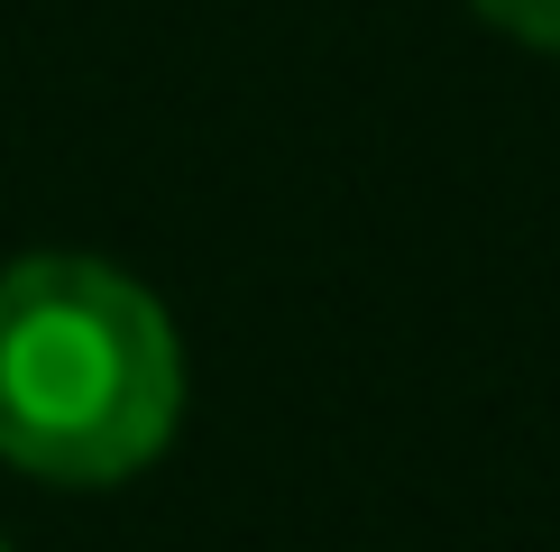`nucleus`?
<instances>
[{
    "label": "nucleus",
    "instance_id": "nucleus-1",
    "mask_svg": "<svg viewBox=\"0 0 560 552\" xmlns=\"http://www.w3.org/2000/svg\"><path fill=\"white\" fill-rule=\"evenodd\" d=\"M184 424V341L138 276L37 249L0 267V460L56 488L138 479Z\"/></svg>",
    "mask_w": 560,
    "mask_h": 552
},
{
    "label": "nucleus",
    "instance_id": "nucleus-2",
    "mask_svg": "<svg viewBox=\"0 0 560 552\" xmlns=\"http://www.w3.org/2000/svg\"><path fill=\"white\" fill-rule=\"evenodd\" d=\"M469 10L487 19V28H505V37H524V46H542V56H560V0H469Z\"/></svg>",
    "mask_w": 560,
    "mask_h": 552
},
{
    "label": "nucleus",
    "instance_id": "nucleus-3",
    "mask_svg": "<svg viewBox=\"0 0 560 552\" xmlns=\"http://www.w3.org/2000/svg\"><path fill=\"white\" fill-rule=\"evenodd\" d=\"M0 552H10V543H0Z\"/></svg>",
    "mask_w": 560,
    "mask_h": 552
}]
</instances>
